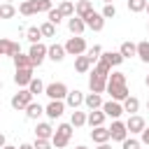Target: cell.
Returning a JSON list of instances; mask_svg holds the SVG:
<instances>
[{"instance_id": "9a60e30c", "label": "cell", "mask_w": 149, "mask_h": 149, "mask_svg": "<svg viewBox=\"0 0 149 149\" xmlns=\"http://www.w3.org/2000/svg\"><path fill=\"white\" fill-rule=\"evenodd\" d=\"M44 109H47V116L49 119H58L65 112V100H49V105Z\"/></svg>"}, {"instance_id": "44dd1931", "label": "cell", "mask_w": 149, "mask_h": 149, "mask_svg": "<svg viewBox=\"0 0 149 149\" xmlns=\"http://www.w3.org/2000/svg\"><path fill=\"white\" fill-rule=\"evenodd\" d=\"M102 61H105V63H109L112 68H116V65H121L126 58H123V54H121V51H102Z\"/></svg>"}, {"instance_id": "ba28073f", "label": "cell", "mask_w": 149, "mask_h": 149, "mask_svg": "<svg viewBox=\"0 0 149 149\" xmlns=\"http://www.w3.org/2000/svg\"><path fill=\"white\" fill-rule=\"evenodd\" d=\"M109 133H112V140H114V142H123V140L128 137V126H126L123 121L114 119L112 126H109Z\"/></svg>"}, {"instance_id": "4dcf8cb0", "label": "cell", "mask_w": 149, "mask_h": 149, "mask_svg": "<svg viewBox=\"0 0 149 149\" xmlns=\"http://www.w3.org/2000/svg\"><path fill=\"white\" fill-rule=\"evenodd\" d=\"M119 51L123 54V58H133V56H137V44H133V42L128 40V42H123V44L119 47Z\"/></svg>"}, {"instance_id": "bcb514c9", "label": "cell", "mask_w": 149, "mask_h": 149, "mask_svg": "<svg viewBox=\"0 0 149 149\" xmlns=\"http://www.w3.org/2000/svg\"><path fill=\"white\" fill-rule=\"evenodd\" d=\"M98 149H112V147H109V142H102V144H98Z\"/></svg>"}, {"instance_id": "b9f144b4", "label": "cell", "mask_w": 149, "mask_h": 149, "mask_svg": "<svg viewBox=\"0 0 149 149\" xmlns=\"http://www.w3.org/2000/svg\"><path fill=\"white\" fill-rule=\"evenodd\" d=\"M33 144H35V149H51L54 147V142L51 140H44V137H35Z\"/></svg>"}, {"instance_id": "836d02e7", "label": "cell", "mask_w": 149, "mask_h": 149, "mask_svg": "<svg viewBox=\"0 0 149 149\" xmlns=\"http://www.w3.org/2000/svg\"><path fill=\"white\" fill-rule=\"evenodd\" d=\"M14 14H16V9H14L12 2H2L0 5V19H12Z\"/></svg>"}, {"instance_id": "f6af8a7d", "label": "cell", "mask_w": 149, "mask_h": 149, "mask_svg": "<svg viewBox=\"0 0 149 149\" xmlns=\"http://www.w3.org/2000/svg\"><path fill=\"white\" fill-rule=\"evenodd\" d=\"M19 149H35V144H28V142H23V144H19Z\"/></svg>"}, {"instance_id": "ee69618b", "label": "cell", "mask_w": 149, "mask_h": 149, "mask_svg": "<svg viewBox=\"0 0 149 149\" xmlns=\"http://www.w3.org/2000/svg\"><path fill=\"white\" fill-rule=\"evenodd\" d=\"M140 135H142V144H147V147H149V126H147V128H144Z\"/></svg>"}, {"instance_id": "83f0119b", "label": "cell", "mask_w": 149, "mask_h": 149, "mask_svg": "<svg viewBox=\"0 0 149 149\" xmlns=\"http://www.w3.org/2000/svg\"><path fill=\"white\" fill-rule=\"evenodd\" d=\"M14 65H16V68H35L30 54H16V56H14Z\"/></svg>"}, {"instance_id": "30bf717a", "label": "cell", "mask_w": 149, "mask_h": 149, "mask_svg": "<svg viewBox=\"0 0 149 149\" xmlns=\"http://www.w3.org/2000/svg\"><path fill=\"white\" fill-rule=\"evenodd\" d=\"M126 126H128V133H130V135H137V133H142V130L147 128V123H144V119H142L140 114H130L128 121H126Z\"/></svg>"}, {"instance_id": "ffe728a7", "label": "cell", "mask_w": 149, "mask_h": 149, "mask_svg": "<svg viewBox=\"0 0 149 149\" xmlns=\"http://www.w3.org/2000/svg\"><path fill=\"white\" fill-rule=\"evenodd\" d=\"M65 56H68L65 44H51V47H49V58H51L54 63H61Z\"/></svg>"}, {"instance_id": "8d00e7d4", "label": "cell", "mask_w": 149, "mask_h": 149, "mask_svg": "<svg viewBox=\"0 0 149 149\" xmlns=\"http://www.w3.org/2000/svg\"><path fill=\"white\" fill-rule=\"evenodd\" d=\"M86 56H88V58H91L93 63H98V61L102 58V47H100V44H93V47H91V49L86 51Z\"/></svg>"}, {"instance_id": "f5cc1de1", "label": "cell", "mask_w": 149, "mask_h": 149, "mask_svg": "<svg viewBox=\"0 0 149 149\" xmlns=\"http://www.w3.org/2000/svg\"><path fill=\"white\" fill-rule=\"evenodd\" d=\"M147 109H149V100H147Z\"/></svg>"}, {"instance_id": "2e32d148", "label": "cell", "mask_w": 149, "mask_h": 149, "mask_svg": "<svg viewBox=\"0 0 149 149\" xmlns=\"http://www.w3.org/2000/svg\"><path fill=\"white\" fill-rule=\"evenodd\" d=\"M68 28H70V33H72V35H81L88 26H86V21H84L81 16H77V14H74V16H70V19H68Z\"/></svg>"}, {"instance_id": "e575fe53", "label": "cell", "mask_w": 149, "mask_h": 149, "mask_svg": "<svg viewBox=\"0 0 149 149\" xmlns=\"http://www.w3.org/2000/svg\"><path fill=\"white\" fill-rule=\"evenodd\" d=\"M147 2H149V0H128V9H130L133 14L144 12V9H147Z\"/></svg>"}, {"instance_id": "c3c4849f", "label": "cell", "mask_w": 149, "mask_h": 149, "mask_svg": "<svg viewBox=\"0 0 149 149\" xmlns=\"http://www.w3.org/2000/svg\"><path fill=\"white\" fill-rule=\"evenodd\" d=\"M2 149H19V147H9V144H5V147H2Z\"/></svg>"}, {"instance_id": "6da1fadb", "label": "cell", "mask_w": 149, "mask_h": 149, "mask_svg": "<svg viewBox=\"0 0 149 149\" xmlns=\"http://www.w3.org/2000/svg\"><path fill=\"white\" fill-rule=\"evenodd\" d=\"M107 93L112 95V100H119L123 102L130 93H128V84H126V72H112L109 79H107Z\"/></svg>"}, {"instance_id": "816d5d0a", "label": "cell", "mask_w": 149, "mask_h": 149, "mask_svg": "<svg viewBox=\"0 0 149 149\" xmlns=\"http://www.w3.org/2000/svg\"><path fill=\"white\" fill-rule=\"evenodd\" d=\"M144 12H147V14H149V2H147V9H144Z\"/></svg>"}, {"instance_id": "74e56055", "label": "cell", "mask_w": 149, "mask_h": 149, "mask_svg": "<svg viewBox=\"0 0 149 149\" xmlns=\"http://www.w3.org/2000/svg\"><path fill=\"white\" fill-rule=\"evenodd\" d=\"M63 19H65V16L61 14V9H58V7H56V9H51V12H47V21H51L54 26H58Z\"/></svg>"}, {"instance_id": "9c48e42d", "label": "cell", "mask_w": 149, "mask_h": 149, "mask_svg": "<svg viewBox=\"0 0 149 149\" xmlns=\"http://www.w3.org/2000/svg\"><path fill=\"white\" fill-rule=\"evenodd\" d=\"M102 109H105V114L107 116H112V119H119L126 109H123V102H119V100H107V102H102Z\"/></svg>"}, {"instance_id": "8992f818", "label": "cell", "mask_w": 149, "mask_h": 149, "mask_svg": "<svg viewBox=\"0 0 149 149\" xmlns=\"http://www.w3.org/2000/svg\"><path fill=\"white\" fill-rule=\"evenodd\" d=\"M30 58H33V63L35 65H42L44 63V58H49V47H44L42 42H37V44H30Z\"/></svg>"}, {"instance_id": "cb8c5ba5", "label": "cell", "mask_w": 149, "mask_h": 149, "mask_svg": "<svg viewBox=\"0 0 149 149\" xmlns=\"http://www.w3.org/2000/svg\"><path fill=\"white\" fill-rule=\"evenodd\" d=\"M84 105L88 107V109H100L102 107V98H100V93H88L86 98H84Z\"/></svg>"}, {"instance_id": "7bdbcfd3", "label": "cell", "mask_w": 149, "mask_h": 149, "mask_svg": "<svg viewBox=\"0 0 149 149\" xmlns=\"http://www.w3.org/2000/svg\"><path fill=\"white\" fill-rule=\"evenodd\" d=\"M100 14H102L105 19H114V16H116V7H114V5H105Z\"/></svg>"}, {"instance_id": "e0dca14e", "label": "cell", "mask_w": 149, "mask_h": 149, "mask_svg": "<svg viewBox=\"0 0 149 149\" xmlns=\"http://www.w3.org/2000/svg\"><path fill=\"white\" fill-rule=\"evenodd\" d=\"M93 68V61L86 56V54H81V56H74V70L79 72V74H84V72H88Z\"/></svg>"}, {"instance_id": "7c38bea8", "label": "cell", "mask_w": 149, "mask_h": 149, "mask_svg": "<svg viewBox=\"0 0 149 149\" xmlns=\"http://www.w3.org/2000/svg\"><path fill=\"white\" fill-rule=\"evenodd\" d=\"M0 54L2 56H16V54H21V47H19V42H12V40H7V37H2L0 40Z\"/></svg>"}, {"instance_id": "7402d4cb", "label": "cell", "mask_w": 149, "mask_h": 149, "mask_svg": "<svg viewBox=\"0 0 149 149\" xmlns=\"http://www.w3.org/2000/svg\"><path fill=\"white\" fill-rule=\"evenodd\" d=\"M54 128H51V123H47V121H42V123H37L35 126V137H44V140H51L54 137Z\"/></svg>"}, {"instance_id": "d590c367", "label": "cell", "mask_w": 149, "mask_h": 149, "mask_svg": "<svg viewBox=\"0 0 149 149\" xmlns=\"http://www.w3.org/2000/svg\"><path fill=\"white\" fill-rule=\"evenodd\" d=\"M137 56H140L142 63H149V42H147V40L137 44Z\"/></svg>"}, {"instance_id": "ac0fdd59", "label": "cell", "mask_w": 149, "mask_h": 149, "mask_svg": "<svg viewBox=\"0 0 149 149\" xmlns=\"http://www.w3.org/2000/svg\"><path fill=\"white\" fill-rule=\"evenodd\" d=\"M84 98H86V95H84L81 91H77V88H74V91H70V93H68L65 105H68V107H72V109H79V105H84Z\"/></svg>"}, {"instance_id": "7a4b0ae2", "label": "cell", "mask_w": 149, "mask_h": 149, "mask_svg": "<svg viewBox=\"0 0 149 149\" xmlns=\"http://www.w3.org/2000/svg\"><path fill=\"white\" fill-rule=\"evenodd\" d=\"M72 123H61L58 128H56V133H54V137H51V142H54V147L56 149H63V147H68V142H70V137H72Z\"/></svg>"}, {"instance_id": "484cf974", "label": "cell", "mask_w": 149, "mask_h": 149, "mask_svg": "<svg viewBox=\"0 0 149 149\" xmlns=\"http://www.w3.org/2000/svg\"><path fill=\"white\" fill-rule=\"evenodd\" d=\"M42 37H44V35H42V28H40V26H30V28L26 30V40H28L30 44H37Z\"/></svg>"}, {"instance_id": "d6986e66", "label": "cell", "mask_w": 149, "mask_h": 149, "mask_svg": "<svg viewBox=\"0 0 149 149\" xmlns=\"http://www.w3.org/2000/svg\"><path fill=\"white\" fill-rule=\"evenodd\" d=\"M105 119H107V114H105V109H102V107H100V109H91V112H88V126H91V128L102 126V123H105Z\"/></svg>"}, {"instance_id": "5bb4252c", "label": "cell", "mask_w": 149, "mask_h": 149, "mask_svg": "<svg viewBox=\"0 0 149 149\" xmlns=\"http://www.w3.org/2000/svg\"><path fill=\"white\" fill-rule=\"evenodd\" d=\"M91 140H93L95 144H102V142H109V140H112V133H109V128H105V126H95V128H91Z\"/></svg>"}, {"instance_id": "52a82bcc", "label": "cell", "mask_w": 149, "mask_h": 149, "mask_svg": "<svg viewBox=\"0 0 149 149\" xmlns=\"http://www.w3.org/2000/svg\"><path fill=\"white\" fill-rule=\"evenodd\" d=\"M107 79L109 77H102L100 72H91V77H88V88L93 91V93H102V91H107Z\"/></svg>"}, {"instance_id": "5b68a950", "label": "cell", "mask_w": 149, "mask_h": 149, "mask_svg": "<svg viewBox=\"0 0 149 149\" xmlns=\"http://www.w3.org/2000/svg\"><path fill=\"white\" fill-rule=\"evenodd\" d=\"M33 98H35V95L30 93V88H21L19 93H14V95H12V107L21 112V109H26V107L33 102Z\"/></svg>"}, {"instance_id": "f1b7e54d", "label": "cell", "mask_w": 149, "mask_h": 149, "mask_svg": "<svg viewBox=\"0 0 149 149\" xmlns=\"http://www.w3.org/2000/svg\"><path fill=\"white\" fill-rule=\"evenodd\" d=\"M91 12H93V5H91V0H79V2H77V16L86 19Z\"/></svg>"}, {"instance_id": "603a6c76", "label": "cell", "mask_w": 149, "mask_h": 149, "mask_svg": "<svg viewBox=\"0 0 149 149\" xmlns=\"http://www.w3.org/2000/svg\"><path fill=\"white\" fill-rule=\"evenodd\" d=\"M42 114H47V109H44L40 102H35V100L26 107V116H28V119H33V121H35V119H40Z\"/></svg>"}, {"instance_id": "f546056e", "label": "cell", "mask_w": 149, "mask_h": 149, "mask_svg": "<svg viewBox=\"0 0 149 149\" xmlns=\"http://www.w3.org/2000/svg\"><path fill=\"white\" fill-rule=\"evenodd\" d=\"M19 14H23V16H33V14H37V9H35V0H23V2L19 5Z\"/></svg>"}, {"instance_id": "681fc988", "label": "cell", "mask_w": 149, "mask_h": 149, "mask_svg": "<svg viewBox=\"0 0 149 149\" xmlns=\"http://www.w3.org/2000/svg\"><path fill=\"white\" fill-rule=\"evenodd\" d=\"M74 149H88V147H84V144H79V147H74Z\"/></svg>"}, {"instance_id": "4316f807", "label": "cell", "mask_w": 149, "mask_h": 149, "mask_svg": "<svg viewBox=\"0 0 149 149\" xmlns=\"http://www.w3.org/2000/svg\"><path fill=\"white\" fill-rule=\"evenodd\" d=\"M58 9H61V14H63L65 19H70V16H74V14H77V5H74V2H70V0H63V2L58 5Z\"/></svg>"}, {"instance_id": "60d3db41", "label": "cell", "mask_w": 149, "mask_h": 149, "mask_svg": "<svg viewBox=\"0 0 149 149\" xmlns=\"http://www.w3.org/2000/svg\"><path fill=\"white\" fill-rule=\"evenodd\" d=\"M51 5H54V0H35V9L37 12H51L54 9Z\"/></svg>"}, {"instance_id": "1f68e13d", "label": "cell", "mask_w": 149, "mask_h": 149, "mask_svg": "<svg viewBox=\"0 0 149 149\" xmlns=\"http://www.w3.org/2000/svg\"><path fill=\"white\" fill-rule=\"evenodd\" d=\"M123 109H126L128 114H137V109H140V100H137L135 95H128V98L123 100Z\"/></svg>"}, {"instance_id": "4fadbf2b", "label": "cell", "mask_w": 149, "mask_h": 149, "mask_svg": "<svg viewBox=\"0 0 149 149\" xmlns=\"http://www.w3.org/2000/svg\"><path fill=\"white\" fill-rule=\"evenodd\" d=\"M14 81L16 86H28L33 81V68H16V74H14Z\"/></svg>"}, {"instance_id": "d4e9b609", "label": "cell", "mask_w": 149, "mask_h": 149, "mask_svg": "<svg viewBox=\"0 0 149 149\" xmlns=\"http://www.w3.org/2000/svg\"><path fill=\"white\" fill-rule=\"evenodd\" d=\"M70 123H72L74 128H81V126H86V123H88V114H86V112L74 109V112H72V116H70Z\"/></svg>"}, {"instance_id": "8fae6325", "label": "cell", "mask_w": 149, "mask_h": 149, "mask_svg": "<svg viewBox=\"0 0 149 149\" xmlns=\"http://www.w3.org/2000/svg\"><path fill=\"white\" fill-rule=\"evenodd\" d=\"M84 21H86V26H88L91 30H95V33H100V30L105 28V16H102V14H98L95 9H93V12H91Z\"/></svg>"}, {"instance_id": "277c9868", "label": "cell", "mask_w": 149, "mask_h": 149, "mask_svg": "<svg viewBox=\"0 0 149 149\" xmlns=\"http://www.w3.org/2000/svg\"><path fill=\"white\" fill-rule=\"evenodd\" d=\"M65 51H68L70 56H81V54H86V51H88V49H86V40H84L81 35L70 37V40L65 42Z\"/></svg>"}, {"instance_id": "ab89813d", "label": "cell", "mask_w": 149, "mask_h": 149, "mask_svg": "<svg viewBox=\"0 0 149 149\" xmlns=\"http://www.w3.org/2000/svg\"><path fill=\"white\" fill-rule=\"evenodd\" d=\"M40 28H42V35H44V37H54V35H56V28H58V26H54L51 21H47V23H42Z\"/></svg>"}, {"instance_id": "f907efd6", "label": "cell", "mask_w": 149, "mask_h": 149, "mask_svg": "<svg viewBox=\"0 0 149 149\" xmlns=\"http://www.w3.org/2000/svg\"><path fill=\"white\" fill-rule=\"evenodd\" d=\"M144 84H147V86H149V74H147V79H144Z\"/></svg>"}, {"instance_id": "f35d334b", "label": "cell", "mask_w": 149, "mask_h": 149, "mask_svg": "<svg viewBox=\"0 0 149 149\" xmlns=\"http://www.w3.org/2000/svg\"><path fill=\"white\" fill-rule=\"evenodd\" d=\"M142 147V140H135V137H126L121 142V149H140Z\"/></svg>"}, {"instance_id": "d6a6232c", "label": "cell", "mask_w": 149, "mask_h": 149, "mask_svg": "<svg viewBox=\"0 0 149 149\" xmlns=\"http://www.w3.org/2000/svg\"><path fill=\"white\" fill-rule=\"evenodd\" d=\"M28 88H30V93H33V95H40V93H44V91H47V86L42 84V79H40V77H33V81L28 84Z\"/></svg>"}, {"instance_id": "7dc6e473", "label": "cell", "mask_w": 149, "mask_h": 149, "mask_svg": "<svg viewBox=\"0 0 149 149\" xmlns=\"http://www.w3.org/2000/svg\"><path fill=\"white\" fill-rule=\"evenodd\" d=\"M102 2H105V5H114V0H102Z\"/></svg>"}, {"instance_id": "db71d44e", "label": "cell", "mask_w": 149, "mask_h": 149, "mask_svg": "<svg viewBox=\"0 0 149 149\" xmlns=\"http://www.w3.org/2000/svg\"><path fill=\"white\" fill-rule=\"evenodd\" d=\"M5 2H12V0H5Z\"/></svg>"}, {"instance_id": "3957f363", "label": "cell", "mask_w": 149, "mask_h": 149, "mask_svg": "<svg viewBox=\"0 0 149 149\" xmlns=\"http://www.w3.org/2000/svg\"><path fill=\"white\" fill-rule=\"evenodd\" d=\"M68 93L70 91H68V86L63 81H51V84H47V91H44V95L49 100H65Z\"/></svg>"}]
</instances>
